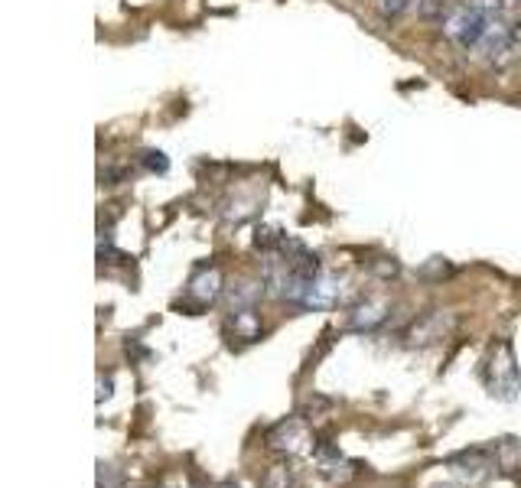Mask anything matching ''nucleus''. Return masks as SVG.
Segmentation results:
<instances>
[{
	"instance_id": "1",
	"label": "nucleus",
	"mask_w": 521,
	"mask_h": 488,
	"mask_svg": "<svg viewBox=\"0 0 521 488\" xmlns=\"http://www.w3.org/2000/svg\"><path fill=\"white\" fill-rule=\"evenodd\" d=\"M486 384L489 394L499 397V401H515L521 391V371H518V358L512 342H495V349L489 352L486 362Z\"/></svg>"
},
{
	"instance_id": "2",
	"label": "nucleus",
	"mask_w": 521,
	"mask_h": 488,
	"mask_svg": "<svg viewBox=\"0 0 521 488\" xmlns=\"http://www.w3.org/2000/svg\"><path fill=\"white\" fill-rule=\"evenodd\" d=\"M268 446L284 456H303L313 449V433L303 417H284L268 430Z\"/></svg>"
},
{
	"instance_id": "3",
	"label": "nucleus",
	"mask_w": 521,
	"mask_h": 488,
	"mask_svg": "<svg viewBox=\"0 0 521 488\" xmlns=\"http://www.w3.org/2000/svg\"><path fill=\"white\" fill-rule=\"evenodd\" d=\"M489 20L486 14H479V10L473 7H460V10H453V14L447 17V23H443V30H447L450 40H456L463 49H476L479 40H482V33H486L489 27Z\"/></svg>"
},
{
	"instance_id": "4",
	"label": "nucleus",
	"mask_w": 521,
	"mask_h": 488,
	"mask_svg": "<svg viewBox=\"0 0 521 488\" xmlns=\"http://www.w3.org/2000/svg\"><path fill=\"white\" fill-rule=\"evenodd\" d=\"M453 326H456V316L453 313H447V310H434V313H427V316H421L417 319V323L411 326V332H408V342L411 345H434V342H440V339H447L450 332H453Z\"/></svg>"
},
{
	"instance_id": "5",
	"label": "nucleus",
	"mask_w": 521,
	"mask_h": 488,
	"mask_svg": "<svg viewBox=\"0 0 521 488\" xmlns=\"http://www.w3.org/2000/svg\"><path fill=\"white\" fill-rule=\"evenodd\" d=\"M447 466L460 475H469V482H479V479H486L489 472H495V459H492L489 446H476V449H463V453L450 456Z\"/></svg>"
},
{
	"instance_id": "6",
	"label": "nucleus",
	"mask_w": 521,
	"mask_h": 488,
	"mask_svg": "<svg viewBox=\"0 0 521 488\" xmlns=\"http://www.w3.org/2000/svg\"><path fill=\"white\" fill-rule=\"evenodd\" d=\"M508 46H512V27H508L502 17H492L486 33H482L479 46H476V53L486 56V59H499L502 53H508Z\"/></svg>"
},
{
	"instance_id": "7",
	"label": "nucleus",
	"mask_w": 521,
	"mask_h": 488,
	"mask_svg": "<svg viewBox=\"0 0 521 488\" xmlns=\"http://www.w3.org/2000/svg\"><path fill=\"white\" fill-rule=\"evenodd\" d=\"M189 297L196 300V306H209L222 297V271L219 267H202V271L189 280Z\"/></svg>"
},
{
	"instance_id": "8",
	"label": "nucleus",
	"mask_w": 521,
	"mask_h": 488,
	"mask_svg": "<svg viewBox=\"0 0 521 488\" xmlns=\"http://www.w3.org/2000/svg\"><path fill=\"white\" fill-rule=\"evenodd\" d=\"M492 449V459H495V469L512 475L521 469V440H515V436H502V440L489 443Z\"/></svg>"
},
{
	"instance_id": "9",
	"label": "nucleus",
	"mask_w": 521,
	"mask_h": 488,
	"mask_svg": "<svg viewBox=\"0 0 521 488\" xmlns=\"http://www.w3.org/2000/svg\"><path fill=\"white\" fill-rule=\"evenodd\" d=\"M336 297H339L336 280L329 274H316L310 290H307V300H303V306H307V310H329V306L336 303Z\"/></svg>"
},
{
	"instance_id": "10",
	"label": "nucleus",
	"mask_w": 521,
	"mask_h": 488,
	"mask_svg": "<svg viewBox=\"0 0 521 488\" xmlns=\"http://www.w3.org/2000/svg\"><path fill=\"white\" fill-rule=\"evenodd\" d=\"M316 469H320L323 479L329 482H339V479H349V462L339 456V449L333 446H316Z\"/></svg>"
},
{
	"instance_id": "11",
	"label": "nucleus",
	"mask_w": 521,
	"mask_h": 488,
	"mask_svg": "<svg viewBox=\"0 0 521 488\" xmlns=\"http://www.w3.org/2000/svg\"><path fill=\"white\" fill-rule=\"evenodd\" d=\"M388 319V303L385 300H368L362 306H355V313H352V329H362V332H372L378 329L381 323Z\"/></svg>"
},
{
	"instance_id": "12",
	"label": "nucleus",
	"mask_w": 521,
	"mask_h": 488,
	"mask_svg": "<svg viewBox=\"0 0 521 488\" xmlns=\"http://www.w3.org/2000/svg\"><path fill=\"white\" fill-rule=\"evenodd\" d=\"M264 293V284H238L232 293H228V306H232V313H241V310H254V303L261 300Z\"/></svg>"
},
{
	"instance_id": "13",
	"label": "nucleus",
	"mask_w": 521,
	"mask_h": 488,
	"mask_svg": "<svg viewBox=\"0 0 521 488\" xmlns=\"http://www.w3.org/2000/svg\"><path fill=\"white\" fill-rule=\"evenodd\" d=\"M232 326L238 332V339H258L261 336V319L254 316V310H241V313H232Z\"/></svg>"
},
{
	"instance_id": "14",
	"label": "nucleus",
	"mask_w": 521,
	"mask_h": 488,
	"mask_svg": "<svg viewBox=\"0 0 521 488\" xmlns=\"http://www.w3.org/2000/svg\"><path fill=\"white\" fill-rule=\"evenodd\" d=\"M264 488H300L294 472H290L287 466H274L268 475H264Z\"/></svg>"
},
{
	"instance_id": "15",
	"label": "nucleus",
	"mask_w": 521,
	"mask_h": 488,
	"mask_svg": "<svg viewBox=\"0 0 521 488\" xmlns=\"http://www.w3.org/2000/svg\"><path fill=\"white\" fill-rule=\"evenodd\" d=\"M121 475L114 472L111 466H105V462H98V488H121Z\"/></svg>"
},
{
	"instance_id": "16",
	"label": "nucleus",
	"mask_w": 521,
	"mask_h": 488,
	"mask_svg": "<svg viewBox=\"0 0 521 488\" xmlns=\"http://www.w3.org/2000/svg\"><path fill=\"white\" fill-rule=\"evenodd\" d=\"M466 4L473 10H479V14H486V17H499L502 0H466Z\"/></svg>"
},
{
	"instance_id": "17",
	"label": "nucleus",
	"mask_w": 521,
	"mask_h": 488,
	"mask_svg": "<svg viewBox=\"0 0 521 488\" xmlns=\"http://www.w3.org/2000/svg\"><path fill=\"white\" fill-rule=\"evenodd\" d=\"M144 157H147L144 163L150 166V170H160V173H163V170H167V166H170V163H167V157H163L160 150H147Z\"/></svg>"
},
{
	"instance_id": "18",
	"label": "nucleus",
	"mask_w": 521,
	"mask_h": 488,
	"mask_svg": "<svg viewBox=\"0 0 521 488\" xmlns=\"http://www.w3.org/2000/svg\"><path fill=\"white\" fill-rule=\"evenodd\" d=\"M105 397H111V378L101 375L98 378V401H105Z\"/></svg>"
},
{
	"instance_id": "19",
	"label": "nucleus",
	"mask_w": 521,
	"mask_h": 488,
	"mask_svg": "<svg viewBox=\"0 0 521 488\" xmlns=\"http://www.w3.org/2000/svg\"><path fill=\"white\" fill-rule=\"evenodd\" d=\"M437 488H460V485H437Z\"/></svg>"
},
{
	"instance_id": "20",
	"label": "nucleus",
	"mask_w": 521,
	"mask_h": 488,
	"mask_svg": "<svg viewBox=\"0 0 521 488\" xmlns=\"http://www.w3.org/2000/svg\"><path fill=\"white\" fill-rule=\"evenodd\" d=\"M212 488H235V485H212Z\"/></svg>"
},
{
	"instance_id": "21",
	"label": "nucleus",
	"mask_w": 521,
	"mask_h": 488,
	"mask_svg": "<svg viewBox=\"0 0 521 488\" xmlns=\"http://www.w3.org/2000/svg\"><path fill=\"white\" fill-rule=\"evenodd\" d=\"M170 488H186V485H170Z\"/></svg>"
}]
</instances>
